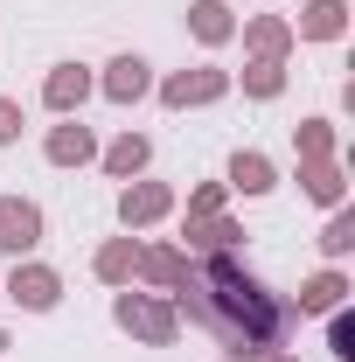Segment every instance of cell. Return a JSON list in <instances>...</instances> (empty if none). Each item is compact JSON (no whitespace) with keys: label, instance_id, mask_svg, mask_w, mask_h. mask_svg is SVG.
I'll return each instance as SVG.
<instances>
[{"label":"cell","instance_id":"cell-1","mask_svg":"<svg viewBox=\"0 0 355 362\" xmlns=\"http://www.w3.org/2000/svg\"><path fill=\"white\" fill-rule=\"evenodd\" d=\"M175 300H181V314L195 320V327H209L223 349H237V356H272L286 341V320H293L251 272L230 265V258L188 265L181 286H175Z\"/></svg>","mask_w":355,"mask_h":362},{"label":"cell","instance_id":"cell-2","mask_svg":"<svg viewBox=\"0 0 355 362\" xmlns=\"http://www.w3.org/2000/svg\"><path fill=\"white\" fill-rule=\"evenodd\" d=\"M119 327H133L139 341L168 349V341H175V307H161V300H139V293H126V300H119Z\"/></svg>","mask_w":355,"mask_h":362},{"label":"cell","instance_id":"cell-3","mask_svg":"<svg viewBox=\"0 0 355 362\" xmlns=\"http://www.w3.org/2000/svg\"><path fill=\"white\" fill-rule=\"evenodd\" d=\"M35 237H42V209H35V202H21V195H0V251H14V258H21Z\"/></svg>","mask_w":355,"mask_h":362},{"label":"cell","instance_id":"cell-4","mask_svg":"<svg viewBox=\"0 0 355 362\" xmlns=\"http://www.w3.org/2000/svg\"><path fill=\"white\" fill-rule=\"evenodd\" d=\"M56 293H63V279H56L49 265H21L14 279H7V300H14V307H28V314L56 307Z\"/></svg>","mask_w":355,"mask_h":362},{"label":"cell","instance_id":"cell-5","mask_svg":"<svg viewBox=\"0 0 355 362\" xmlns=\"http://www.w3.org/2000/svg\"><path fill=\"white\" fill-rule=\"evenodd\" d=\"M223 90H230L223 70H181V77L161 84V98H168V105H209V98H223Z\"/></svg>","mask_w":355,"mask_h":362},{"label":"cell","instance_id":"cell-6","mask_svg":"<svg viewBox=\"0 0 355 362\" xmlns=\"http://www.w3.org/2000/svg\"><path fill=\"white\" fill-rule=\"evenodd\" d=\"M168 209H175V195H168L161 181H139V188L119 195V216H126V223H153V216H168Z\"/></svg>","mask_w":355,"mask_h":362},{"label":"cell","instance_id":"cell-7","mask_svg":"<svg viewBox=\"0 0 355 362\" xmlns=\"http://www.w3.org/2000/svg\"><path fill=\"white\" fill-rule=\"evenodd\" d=\"M105 98H112V105H133V98H146V63H139V56H119V63L105 70Z\"/></svg>","mask_w":355,"mask_h":362},{"label":"cell","instance_id":"cell-8","mask_svg":"<svg viewBox=\"0 0 355 362\" xmlns=\"http://www.w3.org/2000/svg\"><path fill=\"white\" fill-rule=\"evenodd\" d=\"M91 153H98V146H91V126H56V133H49V160H56V168H84Z\"/></svg>","mask_w":355,"mask_h":362},{"label":"cell","instance_id":"cell-9","mask_svg":"<svg viewBox=\"0 0 355 362\" xmlns=\"http://www.w3.org/2000/svg\"><path fill=\"white\" fill-rule=\"evenodd\" d=\"M342 293H349V279H342V272H320V279L300 286V314H334V307H342Z\"/></svg>","mask_w":355,"mask_h":362},{"label":"cell","instance_id":"cell-10","mask_svg":"<svg viewBox=\"0 0 355 362\" xmlns=\"http://www.w3.org/2000/svg\"><path fill=\"white\" fill-rule=\"evenodd\" d=\"M91 265H98V279H112V286H119V279H133V272H139V244H133V237H112Z\"/></svg>","mask_w":355,"mask_h":362},{"label":"cell","instance_id":"cell-11","mask_svg":"<svg viewBox=\"0 0 355 362\" xmlns=\"http://www.w3.org/2000/svg\"><path fill=\"white\" fill-rule=\"evenodd\" d=\"M84 90H91V77L77 70V63H63V70H49V84H42V98L56 105V112H70V105H84Z\"/></svg>","mask_w":355,"mask_h":362},{"label":"cell","instance_id":"cell-12","mask_svg":"<svg viewBox=\"0 0 355 362\" xmlns=\"http://www.w3.org/2000/svg\"><path fill=\"white\" fill-rule=\"evenodd\" d=\"M139 272H146L153 286H168V293H175V286H181V272H188V258H181L175 244H153V251H139Z\"/></svg>","mask_w":355,"mask_h":362},{"label":"cell","instance_id":"cell-13","mask_svg":"<svg viewBox=\"0 0 355 362\" xmlns=\"http://www.w3.org/2000/svg\"><path fill=\"white\" fill-rule=\"evenodd\" d=\"M237 237H244V230L230 223V216H195V223H188V244H202V251H230V244H237Z\"/></svg>","mask_w":355,"mask_h":362},{"label":"cell","instance_id":"cell-14","mask_svg":"<svg viewBox=\"0 0 355 362\" xmlns=\"http://www.w3.org/2000/svg\"><path fill=\"white\" fill-rule=\"evenodd\" d=\"M342 21H349V7H342V0H307V21H300V28H307L313 42H334V35H342Z\"/></svg>","mask_w":355,"mask_h":362},{"label":"cell","instance_id":"cell-15","mask_svg":"<svg viewBox=\"0 0 355 362\" xmlns=\"http://www.w3.org/2000/svg\"><path fill=\"white\" fill-rule=\"evenodd\" d=\"M188 28H195L202 42H230V7H223V0H195V7H188Z\"/></svg>","mask_w":355,"mask_h":362},{"label":"cell","instance_id":"cell-16","mask_svg":"<svg viewBox=\"0 0 355 362\" xmlns=\"http://www.w3.org/2000/svg\"><path fill=\"white\" fill-rule=\"evenodd\" d=\"M230 181H237L244 195H265L272 188V160L265 153H237V160H230Z\"/></svg>","mask_w":355,"mask_h":362},{"label":"cell","instance_id":"cell-17","mask_svg":"<svg viewBox=\"0 0 355 362\" xmlns=\"http://www.w3.org/2000/svg\"><path fill=\"white\" fill-rule=\"evenodd\" d=\"M286 42H293V28H286V21H251V49H258V63H279V56H286Z\"/></svg>","mask_w":355,"mask_h":362},{"label":"cell","instance_id":"cell-18","mask_svg":"<svg viewBox=\"0 0 355 362\" xmlns=\"http://www.w3.org/2000/svg\"><path fill=\"white\" fill-rule=\"evenodd\" d=\"M300 181H307V195H320V202H342V168L334 160H307Z\"/></svg>","mask_w":355,"mask_h":362},{"label":"cell","instance_id":"cell-19","mask_svg":"<svg viewBox=\"0 0 355 362\" xmlns=\"http://www.w3.org/2000/svg\"><path fill=\"white\" fill-rule=\"evenodd\" d=\"M105 168H112L119 181H126V175H139V168H146V139H139V133H126L119 146H112V153H105Z\"/></svg>","mask_w":355,"mask_h":362},{"label":"cell","instance_id":"cell-20","mask_svg":"<svg viewBox=\"0 0 355 362\" xmlns=\"http://www.w3.org/2000/svg\"><path fill=\"white\" fill-rule=\"evenodd\" d=\"M320 251H327V258H342V251H355V216H349V209H334V223L320 230Z\"/></svg>","mask_w":355,"mask_h":362},{"label":"cell","instance_id":"cell-21","mask_svg":"<svg viewBox=\"0 0 355 362\" xmlns=\"http://www.w3.org/2000/svg\"><path fill=\"white\" fill-rule=\"evenodd\" d=\"M279 84H286L279 63H251V70H244V90H251V98H279Z\"/></svg>","mask_w":355,"mask_h":362},{"label":"cell","instance_id":"cell-22","mask_svg":"<svg viewBox=\"0 0 355 362\" xmlns=\"http://www.w3.org/2000/svg\"><path fill=\"white\" fill-rule=\"evenodd\" d=\"M327 146H334V133H327L320 119H307V126H300V153H307V160H327Z\"/></svg>","mask_w":355,"mask_h":362},{"label":"cell","instance_id":"cell-23","mask_svg":"<svg viewBox=\"0 0 355 362\" xmlns=\"http://www.w3.org/2000/svg\"><path fill=\"white\" fill-rule=\"evenodd\" d=\"M195 216H223V188H216V181H209V188H195V202H188V223H195Z\"/></svg>","mask_w":355,"mask_h":362},{"label":"cell","instance_id":"cell-24","mask_svg":"<svg viewBox=\"0 0 355 362\" xmlns=\"http://www.w3.org/2000/svg\"><path fill=\"white\" fill-rule=\"evenodd\" d=\"M334 356H342V362L355 356V320L349 314H334Z\"/></svg>","mask_w":355,"mask_h":362},{"label":"cell","instance_id":"cell-25","mask_svg":"<svg viewBox=\"0 0 355 362\" xmlns=\"http://www.w3.org/2000/svg\"><path fill=\"white\" fill-rule=\"evenodd\" d=\"M0 139H21V105L14 98H0Z\"/></svg>","mask_w":355,"mask_h":362},{"label":"cell","instance_id":"cell-26","mask_svg":"<svg viewBox=\"0 0 355 362\" xmlns=\"http://www.w3.org/2000/svg\"><path fill=\"white\" fill-rule=\"evenodd\" d=\"M265 362H293V356H279V349H272V356H265Z\"/></svg>","mask_w":355,"mask_h":362},{"label":"cell","instance_id":"cell-27","mask_svg":"<svg viewBox=\"0 0 355 362\" xmlns=\"http://www.w3.org/2000/svg\"><path fill=\"white\" fill-rule=\"evenodd\" d=\"M0 356H7V334H0Z\"/></svg>","mask_w":355,"mask_h":362}]
</instances>
